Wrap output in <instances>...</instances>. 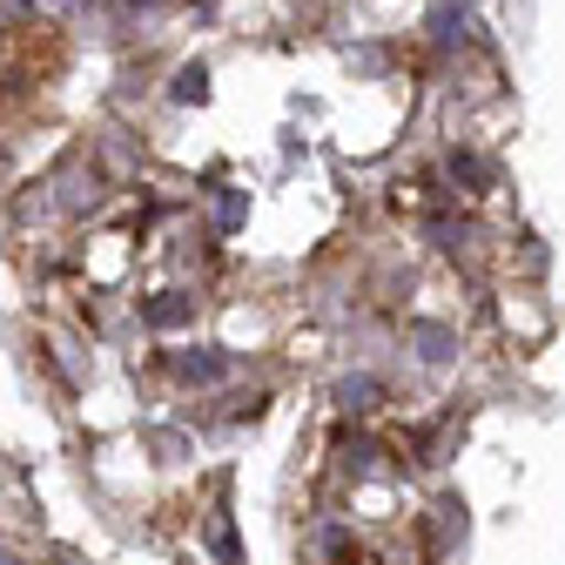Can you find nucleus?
I'll return each instance as SVG.
<instances>
[]
</instances>
